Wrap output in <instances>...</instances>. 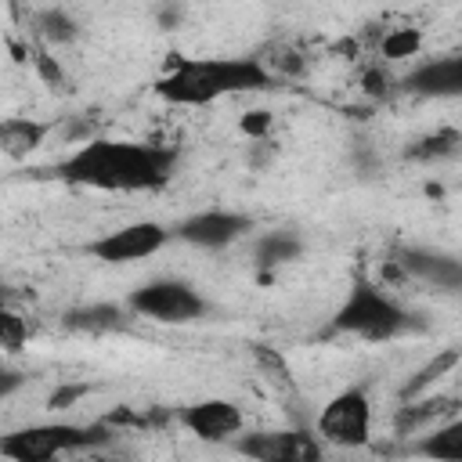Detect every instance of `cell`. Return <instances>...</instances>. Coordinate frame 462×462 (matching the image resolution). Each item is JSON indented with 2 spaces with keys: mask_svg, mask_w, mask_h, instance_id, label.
Masks as SVG:
<instances>
[{
  "mask_svg": "<svg viewBox=\"0 0 462 462\" xmlns=\"http://www.w3.org/2000/svg\"><path fill=\"white\" fill-rule=\"evenodd\" d=\"M180 152L170 144L130 141V137H90L72 148L58 166V180L90 188V191H116V195H148L162 191L177 173Z\"/></svg>",
  "mask_w": 462,
  "mask_h": 462,
  "instance_id": "6da1fadb",
  "label": "cell"
},
{
  "mask_svg": "<svg viewBox=\"0 0 462 462\" xmlns=\"http://www.w3.org/2000/svg\"><path fill=\"white\" fill-rule=\"evenodd\" d=\"M274 72L260 58H224V54H173L166 72L155 79V97L177 108H202L220 97L271 90Z\"/></svg>",
  "mask_w": 462,
  "mask_h": 462,
  "instance_id": "7a4b0ae2",
  "label": "cell"
},
{
  "mask_svg": "<svg viewBox=\"0 0 462 462\" xmlns=\"http://www.w3.org/2000/svg\"><path fill=\"white\" fill-rule=\"evenodd\" d=\"M328 328L361 343H393L401 336H411L419 328V318L397 296H390L379 282L357 274L346 296L339 300V307L332 310Z\"/></svg>",
  "mask_w": 462,
  "mask_h": 462,
  "instance_id": "3957f363",
  "label": "cell"
},
{
  "mask_svg": "<svg viewBox=\"0 0 462 462\" xmlns=\"http://www.w3.org/2000/svg\"><path fill=\"white\" fill-rule=\"evenodd\" d=\"M112 440V430L105 422H69V419H47L29 422L0 437V455L7 462H58L65 455L97 451Z\"/></svg>",
  "mask_w": 462,
  "mask_h": 462,
  "instance_id": "277c9868",
  "label": "cell"
},
{
  "mask_svg": "<svg viewBox=\"0 0 462 462\" xmlns=\"http://www.w3.org/2000/svg\"><path fill=\"white\" fill-rule=\"evenodd\" d=\"M372 397L365 386H346L339 393H332L318 419H314V433L325 448H339V451H357L372 444Z\"/></svg>",
  "mask_w": 462,
  "mask_h": 462,
  "instance_id": "5b68a950",
  "label": "cell"
},
{
  "mask_svg": "<svg viewBox=\"0 0 462 462\" xmlns=\"http://www.w3.org/2000/svg\"><path fill=\"white\" fill-rule=\"evenodd\" d=\"M126 307L134 310V318H148L159 325H191L209 314L206 296L184 278H152L130 289Z\"/></svg>",
  "mask_w": 462,
  "mask_h": 462,
  "instance_id": "8992f818",
  "label": "cell"
},
{
  "mask_svg": "<svg viewBox=\"0 0 462 462\" xmlns=\"http://www.w3.org/2000/svg\"><path fill=\"white\" fill-rule=\"evenodd\" d=\"M170 242H173V227H166L159 220H134V224L112 227V231L90 238L83 245V253L94 256V260H101V263H108V267H119V263L148 260L159 249H166Z\"/></svg>",
  "mask_w": 462,
  "mask_h": 462,
  "instance_id": "52a82bcc",
  "label": "cell"
},
{
  "mask_svg": "<svg viewBox=\"0 0 462 462\" xmlns=\"http://www.w3.org/2000/svg\"><path fill=\"white\" fill-rule=\"evenodd\" d=\"M235 455L249 462H321L325 444L318 440L314 430H245L235 444Z\"/></svg>",
  "mask_w": 462,
  "mask_h": 462,
  "instance_id": "ba28073f",
  "label": "cell"
},
{
  "mask_svg": "<svg viewBox=\"0 0 462 462\" xmlns=\"http://www.w3.org/2000/svg\"><path fill=\"white\" fill-rule=\"evenodd\" d=\"M173 419L202 444H235L245 433V411L227 397L188 401L173 411Z\"/></svg>",
  "mask_w": 462,
  "mask_h": 462,
  "instance_id": "9c48e42d",
  "label": "cell"
},
{
  "mask_svg": "<svg viewBox=\"0 0 462 462\" xmlns=\"http://www.w3.org/2000/svg\"><path fill=\"white\" fill-rule=\"evenodd\" d=\"M253 231V217L238 213V209H199V213H188L184 220L173 224V238L184 242V245H195V249H227L231 242H238L242 235Z\"/></svg>",
  "mask_w": 462,
  "mask_h": 462,
  "instance_id": "30bf717a",
  "label": "cell"
},
{
  "mask_svg": "<svg viewBox=\"0 0 462 462\" xmlns=\"http://www.w3.org/2000/svg\"><path fill=\"white\" fill-rule=\"evenodd\" d=\"M397 263L408 278H415L444 296H462V256L430 249V245H401Z\"/></svg>",
  "mask_w": 462,
  "mask_h": 462,
  "instance_id": "8fae6325",
  "label": "cell"
},
{
  "mask_svg": "<svg viewBox=\"0 0 462 462\" xmlns=\"http://www.w3.org/2000/svg\"><path fill=\"white\" fill-rule=\"evenodd\" d=\"M401 90L404 94H415V97H437V101L462 97V51H451V54H437V58L419 61L401 79Z\"/></svg>",
  "mask_w": 462,
  "mask_h": 462,
  "instance_id": "7c38bea8",
  "label": "cell"
},
{
  "mask_svg": "<svg viewBox=\"0 0 462 462\" xmlns=\"http://www.w3.org/2000/svg\"><path fill=\"white\" fill-rule=\"evenodd\" d=\"M130 307L126 303H112V300H94V303H79L72 310H65V328L69 332H83V336H112L123 332L130 325Z\"/></svg>",
  "mask_w": 462,
  "mask_h": 462,
  "instance_id": "4fadbf2b",
  "label": "cell"
},
{
  "mask_svg": "<svg viewBox=\"0 0 462 462\" xmlns=\"http://www.w3.org/2000/svg\"><path fill=\"white\" fill-rule=\"evenodd\" d=\"M51 134V123H40V119H22V116H11L0 123V148L7 159H29Z\"/></svg>",
  "mask_w": 462,
  "mask_h": 462,
  "instance_id": "5bb4252c",
  "label": "cell"
},
{
  "mask_svg": "<svg viewBox=\"0 0 462 462\" xmlns=\"http://www.w3.org/2000/svg\"><path fill=\"white\" fill-rule=\"evenodd\" d=\"M411 451L419 458H426V462H462V415L426 430L411 444Z\"/></svg>",
  "mask_w": 462,
  "mask_h": 462,
  "instance_id": "9a60e30c",
  "label": "cell"
},
{
  "mask_svg": "<svg viewBox=\"0 0 462 462\" xmlns=\"http://www.w3.org/2000/svg\"><path fill=\"white\" fill-rule=\"evenodd\" d=\"M300 253H303V238L292 227H274V231L260 235V242H256V263L260 267L292 263V260H300Z\"/></svg>",
  "mask_w": 462,
  "mask_h": 462,
  "instance_id": "2e32d148",
  "label": "cell"
},
{
  "mask_svg": "<svg viewBox=\"0 0 462 462\" xmlns=\"http://www.w3.org/2000/svg\"><path fill=\"white\" fill-rule=\"evenodd\" d=\"M32 22H36V32H40L43 40H51V43H69V40H76V32H79L76 18H72L69 11H61V7L36 11Z\"/></svg>",
  "mask_w": 462,
  "mask_h": 462,
  "instance_id": "e0dca14e",
  "label": "cell"
},
{
  "mask_svg": "<svg viewBox=\"0 0 462 462\" xmlns=\"http://www.w3.org/2000/svg\"><path fill=\"white\" fill-rule=\"evenodd\" d=\"M25 343H29V321L14 310H4L0 314V346L7 354H18Z\"/></svg>",
  "mask_w": 462,
  "mask_h": 462,
  "instance_id": "ac0fdd59",
  "label": "cell"
},
{
  "mask_svg": "<svg viewBox=\"0 0 462 462\" xmlns=\"http://www.w3.org/2000/svg\"><path fill=\"white\" fill-rule=\"evenodd\" d=\"M458 144H462V137H458V134L440 130V134H433V137H422L408 155H411V159H440V155H451Z\"/></svg>",
  "mask_w": 462,
  "mask_h": 462,
  "instance_id": "d6986e66",
  "label": "cell"
},
{
  "mask_svg": "<svg viewBox=\"0 0 462 462\" xmlns=\"http://www.w3.org/2000/svg\"><path fill=\"white\" fill-rule=\"evenodd\" d=\"M419 32L415 29H393L386 40H383V54L386 58H411L419 51Z\"/></svg>",
  "mask_w": 462,
  "mask_h": 462,
  "instance_id": "ffe728a7",
  "label": "cell"
},
{
  "mask_svg": "<svg viewBox=\"0 0 462 462\" xmlns=\"http://www.w3.org/2000/svg\"><path fill=\"white\" fill-rule=\"evenodd\" d=\"M87 462H130V458H119V455H94V458H87Z\"/></svg>",
  "mask_w": 462,
  "mask_h": 462,
  "instance_id": "44dd1931",
  "label": "cell"
}]
</instances>
